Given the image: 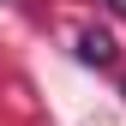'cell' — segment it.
<instances>
[{
    "mask_svg": "<svg viewBox=\"0 0 126 126\" xmlns=\"http://www.w3.org/2000/svg\"><path fill=\"white\" fill-rule=\"evenodd\" d=\"M78 60L84 66H114V36L108 30H84L78 36Z\"/></svg>",
    "mask_w": 126,
    "mask_h": 126,
    "instance_id": "1",
    "label": "cell"
},
{
    "mask_svg": "<svg viewBox=\"0 0 126 126\" xmlns=\"http://www.w3.org/2000/svg\"><path fill=\"white\" fill-rule=\"evenodd\" d=\"M102 6H108V12H114V18H126V0H102Z\"/></svg>",
    "mask_w": 126,
    "mask_h": 126,
    "instance_id": "2",
    "label": "cell"
}]
</instances>
